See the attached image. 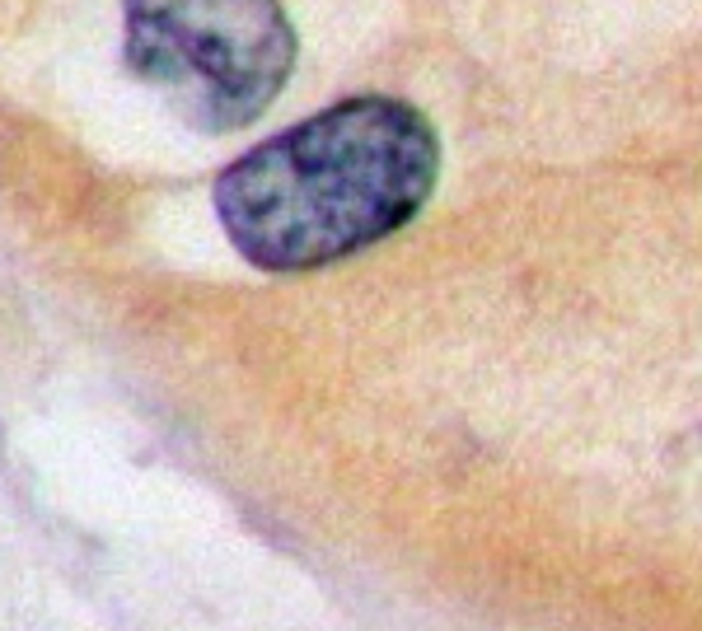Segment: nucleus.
<instances>
[{"label":"nucleus","instance_id":"1","mask_svg":"<svg viewBox=\"0 0 702 631\" xmlns=\"http://www.w3.org/2000/svg\"><path fill=\"white\" fill-rule=\"evenodd\" d=\"M435 178V126L403 99L361 94L239 154L215 178V215L244 262L315 272L398 234Z\"/></svg>","mask_w":702,"mask_h":631},{"label":"nucleus","instance_id":"2","mask_svg":"<svg viewBox=\"0 0 702 631\" xmlns=\"http://www.w3.org/2000/svg\"><path fill=\"white\" fill-rule=\"evenodd\" d=\"M122 20L127 66L201 132L258 122L295 71L281 0H122Z\"/></svg>","mask_w":702,"mask_h":631}]
</instances>
